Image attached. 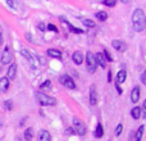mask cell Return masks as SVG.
Wrapping results in <instances>:
<instances>
[{
    "label": "cell",
    "mask_w": 146,
    "mask_h": 141,
    "mask_svg": "<svg viewBox=\"0 0 146 141\" xmlns=\"http://www.w3.org/2000/svg\"><path fill=\"white\" fill-rule=\"evenodd\" d=\"M86 68L90 73H95L96 68H98V63H96V58H95V54L92 51H87L86 54Z\"/></svg>",
    "instance_id": "3957f363"
},
{
    "label": "cell",
    "mask_w": 146,
    "mask_h": 141,
    "mask_svg": "<svg viewBox=\"0 0 146 141\" xmlns=\"http://www.w3.org/2000/svg\"><path fill=\"white\" fill-rule=\"evenodd\" d=\"M60 21H62V22H66V23H67V25H68L69 30H71V31H72V32H74V33H82V32H83V31H82V30H80V28H76V27H74V26H72V25H71V23H69V22H68V21H66V19H64V18H63V17H60Z\"/></svg>",
    "instance_id": "44dd1931"
},
{
    "label": "cell",
    "mask_w": 146,
    "mask_h": 141,
    "mask_svg": "<svg viewBox=\"0 0 146 141\" xmlns=\"http://www.w3.org/2000/svg\"><path fill=\"white\" fill-rule=\"evenodd\" d=\"M95 58H96V63H98L101 68H105L106 67V59H105V57H104V54L103 53H98L95 55Z\"/></svg>",
    "instance_id": "5bb4252c"
},
{
    "label": "cell",
    "mask_w": 146,
    "mask_h": 141,
    "mask_svg": "<svg viewBox=\"0 0 146 141\" xmlns=\"http://www.w3.org/2000/svg\"><path fill=\"white\" fill-rule=\"evenodd\" d=\"M15 74H17V64L12 63L10 67L8 68V73H7V78L8 80H14Z\"/></svg>",
    "instance_id": "9c48e42d"
},
{
    "label": "cell",
    "mask_w": 146,
    "mask_h": 141,
    "mask_svg": "<svg viewBox=\"0 0 146 141\" xmlns=\"http://www.w3.org/2000/svg\"><path fill=\"white\" fill-rule=\"evenodd\" d=\"M115 88H117V92H118L119 95H122V92H123V91H122V88H121V85L115 83Z\"/></svg>",
    "instance_id": "e575fe53"
},
{
    "label": "cell",
    "mask_w": 146,
    "mask_h": 141,
    "mask_svg": "<svg viewBox=\"0 0 146 141\" xmlns=\"http://www.w3.org/2000/svg\"><path fill=\"white\" fill-rule=\"evenodd\" d=\"M51 87V81L50 80H46L45 82H42L40 85V88H50Z\"/></svg>",
    "instance_id": "83f0119b"
},
{
    "label": "cell",
    "mask_w": 146,
    "mask_h": 141,
    "mask_svg": "<svg viewBox=\"0 0 146 141\" xmlns=\"http://www.w3.org/2000/svg\"><path fill=\"white\" fill-rule=\"evenodd\" d=\"M48 55L50 58H56V59H62V51L56 50V49H49L48 50Z\"/></svg>",
    "instance_id": "2e32d148"
},
{
    "label": "cell",
    "mask_w": 146,
    "mask_h": 141,
    "mask_svg": "<svg viewBox=\"0 0 146 141\" xmlns=\"http://www.w3.org/2000/svg\"><path fill=\"white\" fill-rule=\"evenodd\" d=\"M38 30H40V31H45L46 30L45 23H38Z\"/></svg>",
    "instance_id": "836d02e7"
},
{
    "label": "cell",
    "mask_w": 146,
    "mask_h": 141,
    "mask_svg": "<svg viewBox=\"0 0 146 141\" xmlns=\"http://www.w3.org/2000/svg\"><path fill=\"white\" fill-rule=\"evenodd\" d=\"M35 98L41 106H51V105H55L56 104V99H54L53 96L46 95V94H44V92H40V91L35 92Z\"/></svg>",
    "instance_id": "7a4b0ae2"
},
{
    "label": "cell",
    "mask_w": 146,
    "mask_h": 141,
    "mask_svg": "<svg viewBox=\"0 0 146 141\" xmlns=\"http://www.w3.org/2000/svg\"><path fill=\"white\" fill-rule=\"evenodd\" d=\"M7 4L9 5L10 8H15V1L14 0H7Z\"/></svg>",
    "instance_id": "1f68e13d"
},
{
    "label": "cell",
    "mask_w": 146,
    "mask_h": 141,
    "mask_svg": "<svg viewBox=\"0 0 146 141\" xmlns=\"http://www.w3.org/2000/svg\"><path fill=\"white\" fill-rule=\"evenodd\" d=\"M104 135V130H103V124L101 123H98V126H96L95 131H94V136L96 137V139H101Z\"/></svg>",
    "instance_id": "e0dca14e"
},
{
    "label": "cell",
    "mask_w": 146,
    "mask_h": 141,
    "mask_svg": "<svg viewBox=\"0 0 146 141\" xmlns=\"http://www.w3.org/2000/svg\"><path fill=\"white\" fill-rule=\"evenodd\" d=\"M141 82L146 86V70H145L144 73H142V74H141Z\"/></svg>",
    "instance_id": "d6a6232c"
},
{
    "label": "cell",
    "mask_w": 146,
    "mask_h": 141,
    "mask_svg": "<svg viewBox=\"0 0 146 141\" xmlns=\"http://www.w3.org/2000/svg\"><path fill=\"white\" fill-rule=\"evenodd\" d=\"M111 81V70H109L108 72V82H110Z\"/></svg>",
    "instance_id": "74e56055"
},
{
    "label": "cell",
    "mask_w": 146,
    "mask_h": 141,
    "mask_svg": "<svg viewBox=\"0 0 146 141\" xmlns=\"http://www.w3.org/2000/svg\"><path fill=\"white\" fill-rule=\"evenodd\" d=\"M3 45V30H1V26H0V46Z\"/></svg>",
    "instance_id": "8d00e7d4"
},
{
    "label": "cell",
    "mask_w": 146,
    "mask_h": 141,
    "mask_svg": "<svg viewBox=\"0 0 146 141\" xmlns=\"http://www.w3.org/2000/svg\"><path fill=\"white\" fill-rule=\"evenodd\" d=\"M66 134H67V135H73V134H74V130H73L72 127H69V128H67Z\"/></svg>",
    "instance_id": "d590c367"
},
{
    "label": "cell",
    "mask_w": 146,
    "mask_h": 141,
    "mask_svg": "<svg viewBox=\"0 0 146 141\" xmlns=\"http://www.w3.org/2000/svg\"><path fill=\"white\" fill-rule=\"evenodd\" d=\"M72 59H73V62H74L77 66H80V64H82V62H83V59H85V57H83V54L81 53L80 50H77V51H74V53H73Z\"/></svg>",
    "instance_id": "30bf717a"
},
{
    "label": "cell",
    "mask_w": 146,
    "mask_h": 141,
    "mask_svg": "<svg viewBox=\"0 0 146 141\" xmlns=\"http://www.w3.org/2000/svg\"><path fill=\"white\" fill-rule=\"evenodd\" d=\"M122 131H123V124L119 123L118 126L115 127V131H114V135H115V136H121V135H122Z\"/></svg>",
    "instance_id": "d4e9b609"
},
{
    "label": "cell",
    "mask_w": 146,
    "mask_h": 141,
    "mask_svg": "<svg viewBox=\"0 0 146 141\" xmlns=\"http://www.w3.org/2000/svg\"><path fill=\"white\" fill-rule=\"evenodd\" d=\"M144 131H145V126H144V124H141V126L139 127V130L136 131V134H135V140H136V141H141L142 136H144Z\"/></svg>",
    "instance_id": "ac0fdd59"
},
{
    "label": "cell",
    "mask_w": 146,
    "mask_h": 141,
    "mask_svg": "<svg viewBox=\"0 0 146 141\" xmlns=\"http://www.w3.org/2000/svg\"><path fill=\"white\" fill-rule=\"evenodd\" d=\"M4 108L7 110H12L13 109V101L12 100H5L4 101Z\"/></svg>",
    "instance_id": "4316f807"
},
{
    "label": "cell",
    "mask_w": 146,
    "mask_h": 141,
    "mask_svg": "<svg viewBox=\"0 0 146 141\" xmlns=\"http://www.w3.org/2000/svg\"><path fill=\"white\" fill-rule=\"evenodd\" d=\"M140 95H141V91H140V87L139 86H135L132 88V92H131V100L132 103H137L140 99Z\"/></svg>",
    "instance_id": "8fae6325"
},
{
    "label": "cell",
    "mask_w": 146,
    "mask_h": 141,
    "mask_svg": "<svg viewBox=\"0 0 146 141\" xmlns=\"http://www.w3.org/2000/svg\"><path fill=\"white\" fill-rule=\"evenodd\" d=\"M103 54H104V57H105V59L108 62H113V57H111V54L108 51V49H104Z\"/></svg>",
    "instance_id": "484cf974"
},
{
    "label": "cell",
    "mask_w": 146,
    "mask_h": 141,
    "mask_svg": "<svg viewBox=\"0 0 146 141\" xmlns=\"http://www.w3.org/2000/svg\"><path fill=\"white\" fill-rule=\"evenodd\" d=\"M121 1H122V3H124V4H128V3L131 1V0H121Z\"/></svg>",
    "instance_id": "ab89813d"
},
{
    "label": "cell",
    "mask_w": 146,
    "mask_h": 141,
    "mask_svg": "<svg viewBox=\"0 0 146 141\" xmlns=\"http://www.w3.org/2000/svg\"><path fill=\"white\" fill-rule=\"evenodd\" d=\"M26 36H27L28 41H32V39H31V35H30V33H27V35H26Z\"/></svg>",
    "instance_id": "f35d334b"
},
{
    "label": "cell",
    "mask_w": 146,
    "mask_h": 141,
    "mask_svg": "<svg viewBox=\"0 0 146 141\" xmlns=\"http://www.w3.org/2000/svg\"><path fill=\"white\" fill-rule=\"evenodd\" d=\"M33 128H31V127H28V128L25 130V140L26 141H31L33 139Z\"/></svg>",
    "instance_id": "ffe728a7"
},
{
    "label": "cell",
    "mask_w": 146,
    "mask_h": 141,
    "mask_svg": "<svg viewBox=\"0 0 146 141\" xmlns=\"http://www.w3.org/2000/svg\"><path fill=\"white\" fill-rule=\"evenodd\" d=\"M90 104L91 105H96L98 104V90H96L95 85L90 86Z\"/></svg>",
    "instance_id": "ba28073f"
},
{
    "label": "cell",
    "mask_w": 146,
    "mask_h": 141,
    "mask_svg": "<svg viewBox=\"0 0 146 141\" xmlns=\"http://www.w3.org/2000/svg\"><path fill=\"white\" fill-rule=\"evenodd\" d=\"M95 17L98 18L99 21H101V22H104V21H106L108 19V13L106 12H98L95 14Z\"/></svg>",
    "instance_id": "7402d4cb"
},
{
    "label": "cell",
    "mask_w": 146,
    "mask_h": 141,
    "mask_svg": "<svg viewBox=\"0 0 146 141\" xmlns=\"http://www.w3.org/2000/svg\"><path fill=\"white\" fill-rule=\"evenodd\" d=\"M60 83L64 86V87H67V88H69V90H74L76 88V83H74V81L72 80L69 76H67V74H63L60 77Z\"/></svg>",
    "instance_id": "8992f818"
},
{
    "label": "cell",
    "mask_w": 146,
    "mask_h": 141,
    "mask_svg": "<svg viewBox=\"0 0 146 141\" xmlns=\"http://www.w3.org/2000/svg\"><path fill=\"white\" fill-rule=\"evenodd\" d=\"M103 3L106 5V7H114L117 3V0H103Z\"/></svg>",
    "instance_id": "f1b7e54d"
},
{
    "label": "cell",
    "mask_w": 146,
    "mask_h": 141,
    "mask_svg": "<svg viewBox=\"0 0 146 141\" xmlns=\"http://www.w3.org/2000/svg\"><path fill=\"white\" fill-rule=\"evenodd\" d=\"M127 78V72L124 69L119 70L118 73H117V77H115V83H118V85H121V83H123L124 81H126Z\"/></svg>",
    "instance_id": "4fadbf2b"
},
{
    "label": "cell",
    "mask_w": 146,
    "mask_h": 141,
    "mask_svg": "<svg viewBox=\"0 0 146 141\" xmlns=\"http://www.w3.org/2000/svg\"><path fill=\"white\" fill-rule=\"evenodd\" d=\"M38 141H51V135L46 130H41L38 134Z\"/></svg>",
    "instance_id": "9a60e30c"
},
{
    "label": "cell",
    "mask_w": 146,
    "mask_h": 141,
    "mask_svg": "<svg viewBox=\"0 0 146 141\" xmlns=\"http://www.w3.org/2000/svg\"><path fill=\"white\" fill-rule=\"evenodd\" d=\"M111 46H113L117 51H119V53H123V51L127 50V44L122 40H113L111 41Z\"/></svg>",
    "instance_id": "52a82bcc"
},
{
    "label": "cell",
    "mask_w": 146,
    "mask_h": 141,
    "mask_svg": "<svg viewBox=\"0 0 146 141\" xmlns=\"http://www.w3.org/2000/svg\"><path fill=\"white\" fill-rule=\"evenodd\" d=\"M73 130H74V134L80 135V136H83L86 135V126L81 119L78 118H73Z\"/></svg>",
    "instance_id": "277c9868"
},
{
    "label": "cell",
    "mask_w": 146,
    "mask_h": 141,
    "mask_svg": "<svg viewBox=\"0 0 146 141\" xmlns=\"http://www.w3.org/2000/svg\"><path fill=\"white\" fill-rule=\"evenodd\" d=\"M13 59V55H12V50H10V46H5L4 50L1 53V64L7 66L12 62Z\"/></svg>",
    "instance_id": "5b68a950"
},
{
    "label": "cell",
    "mask_w": 146,
    "mask_h": 141,
    "mask_svg": "<svg viewBox=\"0 0 146 141\" xmlns=\"http://www.w3.org/2000/svg\"><path fill=\"white\" fill-rule=\"evenodd\" d=\"M82 23H83V26H86V27H90V28L96 27V23L91 19H82Z\"/></svg>",
    "instance_id": "cb8c5ba5"
},
{
    "label": "cell",
    "mask_w": 146,
    "mask_h": 141,
    "mask_svg": "<svg viewBox=\"0 0 146 141\" xmlns=\"http://www.w3.org/2000/svg\"><path fill=\"white\" fill-rule=\"evenodd\" d=\"M131 116L133 117V119H139L141 117V108L140 106H133L131 110Z\"/></svg>",
    "instance_id": "d6986e66"
},
{
    "label": "cell",
    "mask_w": 146,
    "mask_h": 141,
    "mask_svg": "<svg viewBox=\"0 0 146 141\" xmlns=\"http://www.w3.org/2000/svg\"><path fill=\"white\" fill-rule=\"evenodd\" d=\"M141 114H142V117L146 119V100L144 101V105H142V108H141Z\"/></svg>",
    "instance_id": "f546056e"
},
{
    "label": "cell",
    "mask_w": 146,
    "mask_h": 141,
    "mask_svg": "<svg viewBox=\"0 0 146 141\" xmlns=\"http://www.w3.org/2000/svg\"><path fill=\"white\" fill-rule=\"evenodd\" d=\"M9 88V80L7 77H0V92H7Z\"/></svg>",
    "instance_id": "7c38bea8"
},
{
    "label": "cell",
    "mask_w": 146,
    "mask_h": 141,
    "mask_svg": "<svg viewBox=\"0 0 146 141\" xmlns=\"http://www.w3.org/2000/svg\"><path fill=\"white\" fill-rule=\"evenodd\" d=\"M46 28H48V30H50V31H54V32H58V28H56L54 25H51V23L46 26Z\"/></svg>",
    "instance_id": "4dcf8cb0"
},
{
    "label": "cell",
    "mask_w": 146,
    "mask_h": 141,
    "mask_svg": "<svg viewBox=\"0 0 146 141\" xmlns=\"http://www.w3.org/2000/svg\"><path fill=\"white\" fill-rule=\"evenodd\" d=\"M145 22H146V18H145Z\"/></svg>",
    "instance_id": "b9f144b4"
},
{
    "label": "cell",
    "mask_w": 146,
    "mask_h": 141,
    "mask_svg": "<svg viewBox=\"0 0 146 141\" xmlns=\"http://www.w3.org/2000/svg\"><path fill=\"white\" fill-rule=\"evenodd\" d=\"M132 25L136 32H142L146 27L145 22V14L142 9H135L133 14H132Z\"/></svg>",
    "instance_id": "6da1fadb"
},
{
    "label": "cell",
    "mask_w": 146,
    "mask_h": 141,
    "mask_svg": "<svg viewBox=\"0 0 146 141\" xmlns=\"http://www.w3.org/2000/svg\"><path fill=\"white\" fill-rule=\"evenodd\" d=\"M21 54H22V57H25L27 61H30L31 63H33V58H32V55L30 54V51H28V50L23 49V50H21Z\"/></svg>",
    "instance_id": "603a6c76"
},
{
    "label": "cell",
    "mask_w": 146,
    "mask_h": 141,
    "mask_svg": "<svg viewBox=\"0 0 146 141\" xmlns=\"http://www.w3.org/2000/svg\"><path fill=\"white\" fill-rule=\"evenodd\" d=\"M1 124H3V122H1V118H0V126H1Z\"/></svg>",
    "instance_id": "60d3db41"
}]
</instances>
